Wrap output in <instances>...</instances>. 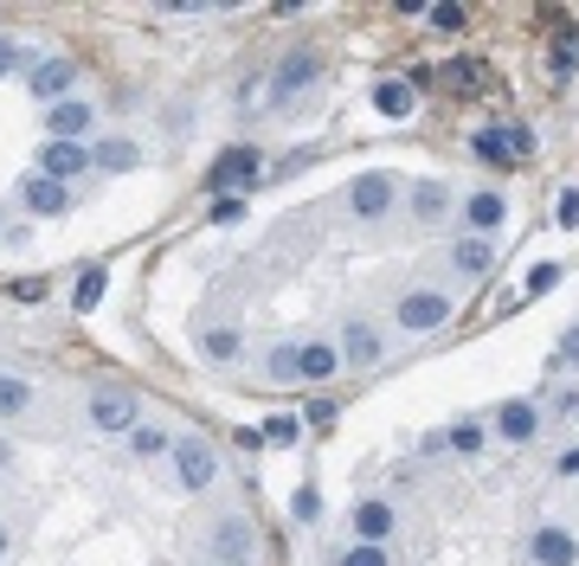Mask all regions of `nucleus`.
Returning a JSON list of instances; mask_svg holds the SVG:
<instances>
[{
  "label": "nucleus",
  "mask_w": 579,
  "mask_h": 566,
  "mask_svg": "<svg viewBox=\"0 0 579 566\" xmlns=\"http://www.w3.org/2000/svg\"><path fill=\"white\" fill-rule=\"evenodd\" d=\"M399 329H412V335H431V329H444L451 322V297L444 290H412V297H399Z\"/></svg>",
  "instance_id": "nucleus-1"
},
{
  "label": "nucleus",
  "mask_w": 579,
  "mask_h": 566,
  "mask_svg": "<svg viewBox=\"0 0 579 566\" xmlns=\"http://www.w3.org/2000/svg\"><path fill=\"white\" fill-rule=\"evenodd\" d=\"M393 200H399V181H393V174H354V181H347L354 220H380V213H393Z\"/></svg>",
  "instance_id": "nucleus-2"
},
{
  "label": "nucleus",
  "mask_w": 579,
  "mask_h": 566,
  "mask_svg": "<svg viewBox=\"0 0 579 566\" xmlns=\"http://www.w3.org/2000/svg\"><path fill=\"white\" fill-rule=\"evenodd\" d=\"M90 425L97 431H136L142 418H136V393L129 386H97L90 393Z\"/></svg>",
  "instance_id": "nucleus-3"
},
{
  "label": "nucleus",
  "mask_w": 579,
  "mask_h": 566,
  "mask_svg": "<svg viewBox=\"0 0 579 566\" xmlns=\"http://www.w3.org/2000/svg\"><path fill=\"white\" fill-rule=\"evenodd\" d=\"M168 451H174V477H181V490H206V483H213L219 457H213V445H206V438H174Z\"/></svg>",
  "instance_id": "nucleus-4"
},
{
  "label": "nucleus",
  "mask_w": 579,
  "mask_h": 566,
  "mask_svg": "<svg viewBox=\"0 0 579 566\" xmlns=\"http://www.w3.org/2000/svg\"><path fill=\"white\" fill-rule=\"evenodd\" d=\"M251 181H265V154L258 149H226L219 154V168H213V193H238V200H245Z\"/></svg>",
  "instance_id": "nucleus-5"
},
{
  "label": "nucleus",
  "mask_w": 579,
  "mask_h": 566,
  "mask_svg": "<svg viewBox=\"0 0 579 566\" xmlns=\"http://www.w3.org/2000/svg\"><path fill=\"white\" fill-rule=\"evenodd\" d=\"M213 554H219L226 566H251V560H258L251 522H245V515H219V528H213Z\"/></svg>",
  "instance_id": "nucleus-6"
},
{
  "label": "nucleus",
  "mask_w": 579,
  "mask_h": 566,
  "mask_svg": "<svg viewBox=\"0 0 579 566\" xmlns=\"http://www.w3.org/2000/svg\"><path fill=\"white\" fill-rule=\"evenodd\" d=\"M84 168H97L84 142H45V149H39V174H45V181H58V188H65V181H77Z\"/></svg>",
  "instance_id": "nucleus-7"
},
{
  "label": "nucleus",
  "mask_w": 579,
  "mask_h": 566,
  "mask_svg": "<svg viewBox=\"0 0 579 566\" xmlns=\"http://www.w3.org/2000/svg\"><path fill=\"white\" fill-rule=\"evenodd\" d=\"M90 104H77V97H65V104H52L45 110V142H84L90 136Z\"/></svg>",
  "instance_id": "nucleus-8"
},
{
  "label": "nucleus",
  "mask_w": 579,
  "mask_h": 566,
  "mask_svg": "<svg viewBox=\"0 0 579 566\" xmlns=\"http://www.w3.org/2000/svg\"><path fill=\"white\" fill-rule=\"evenodd\" d=\"M315 77H322V58H315V52H290V58L270 72V97L283 104V97H297V90H303V84H315Z\"/></svg>",
  "instance_id": "nucleus-9"
},
{
  "label": "nucleus",
  "mask_w": 579,
  "mask_h": 566,
  "mask_svg": "<svg viewBox=\"0 0 579 566\" xmlns=\"http://www.w3.org/2000/svg\"><path fill=\"white\" fill-rule=\"evenodd\" d=\"M72 77H77V65L72 58H45V65H33V97H45V104H65L72 97Z\"/></svg>",
  "instance_id": "nucleus-10"
},
{
  "label": "nucleus",
  "mask_w": 579,
  "mask_h": 566,
  "mask_svg": "<svg viewBox=\"0 0 579 566\" xmlns=\"http://www.w3.org/2000/svg\"><path fill=\"white\" fill-rule=\"evenodd\" d=\"M20 200L45 213V220H58V213H72V188H58V181H45V174H26L20 181Z\"/></svg>",
  "instance_id": "nucleus-11"
},
{
  "label": "nucleus",
  "mask_w": 579,
  "mask_h": 566,
  "mask_svg": "<svg viewBox=\"0 0 579 566\" xmlns=\"http://www.w3.org/2000/svg\"><path fill=\"white\" fill-rule=\"evenodd\" d=\"M463 220H470V238H490V232L508 220V200H502V193H470V200H463Z\"/></svg>",
  "instance_id": "nucleus-12"
},
{
  "label": "nucleus",
  "mask_w": 579,
  "mask_h": 566,
  "mask_svg": "<svg viewBox=\"0 0 579 566\" xmlns=\"http://www.w3.org/2000/svg\"><path fill=\"white\" fill-rule=\"evenodd\" d=\"M412 104H419V90H412L406 77H380V84H374V110H380L386 122H406Z\"/></svg>",
  "instance_id": "nucleus-13"
},
{
  "label": "nucleus",
  "mask_w": 579,
  "mask_h": 566,
  "mask_svg": "<svg viewBox=\"0 0 579 566\" xmlns=\"http://www.w3.org/2000/svg\"><path fill=\"white\" fill-rule=\"evenodd\" d=\"M496 431L502 438H515V445H528V438L540 431V406L535 399H508V406L496 413Z\"/></svg>",
  "instance_id": "nucleus-14"
},
{
  "label": "nucleus",
  "mask_w": 579,
  "mask_h": 566,
  "mask_svg": "<svg viewBox=\"0 0 579 566\" xmlns=\"http://www.w3.org/2000/svg\"><path fill=\"white\" fill-rule=\"evenodd\" d=\"M342 354H347V361H354V367H374V361H380V329L354 316V322H347V329H342Z\"/></svg>",
  "instance_id": "nucleus-15"
},
{
  "label": "nucleus",
  "mask_w": 579,
  "mask_h": 566,
  "mask_svg": "<svg viewBox=\"0 0 579 566\" xmlns=\"http://www.w3.org/2000/svg\"><path fill=\"white\" fill-rule=\"evenodd\" d=\"M386 534H393V509L386 502H361L354 509V541L361 547H386Z\"/></svg>",
  "instance_id": "nucleus-16"
},
{
  "label": "nucleus",
  "mask_w": 579,
  "mask_h": 566,
  "mask_svg": "<svg viewBox=\"0 0 579 566\" xmlns=\"http://www.w3.org/2000/svg\"><path fill=\"white\" fill-rule=\"evenodd\" d=\"M535 566H579V547L567 528H535Z\"/></svg>",
  "instance_id": "nucleus-17"
},
{
  "label": "nucleus",
  "mask_w": 579,
  "mask_h": 566,
  "mask_svg": "<svg viewBox=\"0 0 579 566\" xmlns=\"http://www.w3.org/2000/svg\"><path fill=\"white\" fill-rule=\"evenodd\" d=\"M451 265H458L463 277H490V265H496V238H458Z\"/></svg>",
  "instance_id": "nucleus-18"
},
{
  "label": "nucleus",
  "mask_w": 579,
  "mask_h": 566,
  "mask_svg": "<svg viewBox=\"0 0 579 566\" xmlns=\"http://www.w3.org/2000/svg\"><path fill=\"white\" fill-rule=\"evenodd\" d=\"M470 149H476V161H490V168H515V161H522L508 129H476V142H470Z\"/></svg>",
  "instance_id": "nucleus-19"
},
{
  "label": "nucleus",
  "mask_w": 579,
  "mask_h": 566,
  "mask_svg": "<svg viewBox=\"0 0 579 566\" xmlns=\"http://www.w3.org/2000/svg\"><path fill=\"white\" fill-rule=\"evenodd\" d=\"M90 161H97L104 174H129V168L142 161V149H136L129 136H110V142H97V149H90Z\"/></svg>",
  "instance_id": "nucleus-20"
},
{
  "label": "nucleus",
  "mask_w": 579,
  "mask_h": 566,
  "mask_svg": "<svg viewBox=\"0 0 579 566\" xmlns=\"http://www.w3.org/2000/svg\"><path fill=\"white\" fill-rule=\"evenodd\" d=\"M335 367H342V348H329V341H309L297 354V380H329Z\"/></svg>",
  "instance_id": "nucleus-21"
},
{
  "label": "nucleus",
  "mask_w": 579,
  "mask_h": 566,
  "mask_svg": "<svg viewBox=\"0 0 579 566\" xmlns=\"http://www.w3.org/2000/svg\"><path fill=\"white\" fill-rule=\"evenodd\" d=\"M412 213H419L425 226H438V220L451 213V188H444V181H419V188H412Z\"/></svg>",
  "instance_id": "nucleus-22"
},
{
  "label": "nucleus",
  "mask_w": 579,
  "mask_h": 566,
  "mask_svg": "<svg viewBox=\"0 0 579 566\" xmlns=\"http://www.w3.org/2000/svg\"><path fill=\"white\" fill-rule=\"evenodd\" d=\"M104 284H110V270H104V265H84V277H77V290H72V309H77V316H90V309L104 302Z\"/></svg>",
  "instance_id": "nucleus-23"
},
{
  "label": "nucleus",
  "mask_w": 579,
  "mask_h": 566,
  "mask_svg": "<svg viewBox=\"0 0 579 566\" xmlns=\"http://www.w3.org/2000/svg\"><path fill=\"white\" fill-rule=\"evenodd\" d=\"M200 354H206V361H219V367L238 361V329H206V335H200Z\"/></svg>",
  "instance_id": "nucleus-24"
},
{
  "label": "nucleus",
  "mask_w": 579,
  "mask_h": 566,
  "mask_svg": "<svg viewBox=\"0 0 579 566\" xmlns=\"http://www.w3.org/2000/svg\"><path fill=\"white\" fill-rule=\"evenodd\" d=\"M26 406H33V386L13 380V374H0V418H20Z\"/></svg>",
  "instance_id": "nucleus-25"
},
{
  "label": "nucleus",
  "mask_w": 579,
  "mask_h": 566,
  "mask_svg": "<svg viewBox=\"0 0 579 566\" xmlns=\"http://www.w3.org/2000/svg\"><path fill=\"white\" fill-rule=\"evenodd\" d=\"M438 77H444L451 90H476V84H483L490 72H483V58H451V65H444Z\"/></svg>",
  "instance_id": "nucleus-26"
},
{
  "label": "nucleus",
  "mask_w": 579,
  "mask_h": 566,
  "mask_svg": "<svg viewBox=\"0 0 579 566\" xmlns=\"http://www.w3.org/2000/svg\"><path fill=\"white\" fill-rule=\"evenodd\" d=\"M297 354H303V348H297V341H277V348H270V380H297Z\"/></svg>",
  "instance_id": "nucleus-27"
},
{
  "label": "nucleus",
  "mask_w": 579,
  "mask_h": 566,
  "mask_svg": "<svg viewBox=\"0 0 579 566\" xmlns=\"http://www.w3.org/2000/svg\"><path fill=\"white\" fill-rule=\"evenodd\" d=\"M297 438H303V425H297V418H290V413H277V418H270V425H265V445H277V451H290Z\"/></svg>",
  "instance_id": "nucleus-28"
},
{
  "label": "nucleus",
  "mask_w": 579,
  "mask_h": 566,
  "mask_svg": "<svg viewBox=\"0 0 579 566\" xmlns=\"http://www.w3.org/2000/svg\"><path fill=\"white\" fill-rule=\"evenodd\" d=\"M579 65V26H560V39H554V72H573Z\"/></svg>",
  "instance_id": "nucleus-29"
},
{
  "label": "nucleus",
  "mask_w": 579,
  "mask_h": 566,
  "mask_svg": "<svg viewBox=\"0 0 579 566\" xmlns=\"http://www.w3.org/2000/svg\"><path fill=\"white\" fill-rule=\"evenodd\" d=\"M451 451H483V425H476V418H463V425H451Z\"/></svg>",
  "instance_id": "nucleus-30"
},
{
  "label": "nucleus",
  "mask_w": 579,
  "mask_h": 566,
  "mask_svg": "<svg viewBox=\"0 0 579 566\" xmlns=\"http://www.w3.org/2000/svg\"><path fill=\"white\" fill-rule=\"evenodd\" d=\"M129 438H136V451H142V457H161V451H168V431H161V425H136Z\"/></svg>",
  "instance_id": "nucleus-31"
},
{
  "label": "nucleus",
  "mask_w": 579,
  "mask_h": 566,
  "mask_svg": "<svg viewBox=\"0 0 579 566\" xmlns=\"http://www.w3.org/2000/svg\"><path fill=\"white\" fill-rule=\"evenodd\" d=\"M554 284H560V265H535L528 270V284H522V297H547Z\"/></svg>",
  "instance_id": "nucleus-32"
},
{
  "label": "nucleus",
  "mask_w": 579,
  "mask_h": 566,
  "mask_svg": "<svg viewBox=\"0 0 579 566\" xmlns=\"http://www.w3.org/2000/svg\"><path fill=\"white\" fill-rule=\"evenodd\" d=\"M238 220H245V200H238V193H219V200H213V226H238Z\"/></svg>",
  "instance_id": "nucleus-33"
},
{
  "label": "nucleus",
  "mask_w": 579,
  "mask_h": 566,
  "mask_svg": "<svg viewBox=\"0 0 579 566\" xmlns=\"http://www.w3.org/2000/svg\"><path fill=\"white\" fill-rule=\"evenodd\" d=\"M335 566H386V547H361V541H354Z\"/></svg>",
  "instance_id": "nucleus-34"
},
{
  "label": "nucleus",
  "mask_w": 579,
  "mask_h": 566,
  "mask_svg": "<svg viewBox=\"0 0 579 566\" xmlns=\"http://www.w3.org/2000/svg\"><path fill=\"white\" fill-rule=\"evenodd\" d=\"M554 367H579V322L560 335V348H554Z\"/></svg>",
  "instance_id": "nucleus-35"
},
{
  "label": "nucleus",
  "mask_w": 579,
  "mask_h": 566,
  "mask_svg": "<svg viewBox=\"0 0 579 566\" xmlns=\"http://www.w3.org/2000/svg\"><path fill=\"white\" fill-rule=\"evenodd\" d=\"M554 220H560V226H567V232H579V188H567V193H560V206H554Z\"/></svg>",
  "instance_id": "nucleus-36"
},
{
  "label": "nucleus",
  "mask_w": 579,
  "mask_h": 566,
  "mask_svg": "<svg viewBox=\"0 0 579 566\" xmlns=\"http://www.w3.org/2000/svg\"><path fill=\"white\" fill-rule=\"evenodd\" d=\"M309 425H315V431H329V425H335V418H342V413H335V399H315V406H309Z\"/></svg>",
  "instance_id": "nucleus-37"
},
{
  "label": "nucleus",
  "mask_w": 579,
  "mask_h": 566,
  "mask_svg": "<svg viewBox=\"0 0 579 566\" xmlns=\"http://www.w3.org/2000/svg\"><path fill=\"white\" fill-rule=\"evenodd\" d=\"M554 413H560V418L579 413V393H573V386H560V393H554Z\"/></svg>",
  "instance_id": "nucleus-38"
},
{
  "label": "nucleus",
  "mask_w": 579,
  "mask_h": 566,
  "mask_svg": "<svg viewBox=\"0 0 579 566\" xmlns=\"http://www.w3.org/2000/svg\"><path fill=\"white\" fill-rule=\"evenodd\" d=\"M431 20H438V26H463V7H451V0H444V7H431Z\"/></svg>",
  "instance_id": "nucleus-39"
},
{
  "label": "nucleus",
  "mask_w": 579,
  "mask_h": 566,
  "mask_svg": "<svg viewBox=\"0 0 579 566\" xmlns=\"http://www.w3.org/2000/svg\"><path fill=\"white\" fill-rule=\"evenodd\" d=\"M13 297H20V302H39V297H45V284H39V277H26V284H13Z\"/></svg>",
  "instance_id": "nucleus-40"
},
{
  "label": "nucleus",
  "mask_w": 579,
  "mask_h": 566,
  "mask_svg": "<svg viewBox=\"0 0 579 566\" xmlns=\"http://www.w3.org/2000/svg\"><path fill=\"white\" fill-rule=\"evenodd\" d=\"M13 65H20V45H13V39H0V77L13 72Z\"/></svg>",
  "instance_id": "nucleus-41"
},
{
  "label": "nucleus",
  "mask_w": 579,
  "mask_h": 566,
  "mask_svg": "<svg viewBox=\"0 0 579 566\" xmlns=\"http://www.w3.org/2000/svg\"><path fill=\"white\" fill-rule=\"evenodd\" d=\"M290 509H297V522H309V515H315V490H297V502H290Z\"/></svg>",
  "instance_id": "nucleus-42"
},
{
  "label": "nucleus",
  "mask_w": 579,
  "mask_h": 566,
  "mask_svg": "<svg viewBox=\"0 0 579 566\" xmlns=\"http://www.w3.org/2000/svg\"><path fill=\"white\" fill-rule=\"evenodd\" d=\"M554 470H560V477H579V451H567L560 463H554Z\"/></svg>",
  "instance_id": "nucleus-43"
},
{
  "label": "nucleus",
  "mask_w": 579,
  "mask_h": 566,
  "mask_svg": "<svg viewBox=\"0 0 579 566\" xmlns=\"http://www.w3.org/2000/svg\"><path fill=\"white\" fill-rule=\"evenodd\" d=\"M0 560H7V528H0Z\"/></svg>",
  "instance_id": "nucleus-44"
}]
</instances>
